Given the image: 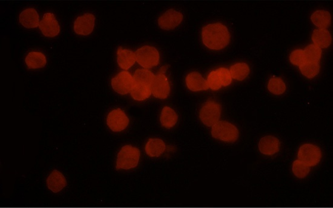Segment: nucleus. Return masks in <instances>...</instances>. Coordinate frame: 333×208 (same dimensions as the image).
Wrapping results in <instances>:
<instances>
[{"label":"nucleus","mask_w":333,"mask_h":208,"mask_svg":"<svg viewBox=\"0 0 333 208\" xmlns=\"http://www.w3.org/2000/svg\"><path fill=\"white\" fill-rule=\"evenodd\" d=\"M136 61L146 69L158 66L160 56L158 50L152 46H144L135 52Z\"/></svg>","instance_id":"nucleus-4"},{"label":"nucleus","mask_w":333,"mask_h":208,"mask_svg":"<svg viewBox=\"0 0 333 208\" xmlns=\"http://www.w3.org/2000/svg\"><path fill=\"white\" fill-rule=\"evenodd\" d=\"M298 160L308 167H314L319 164L322 158V152L317 146L311 144L302 145L298 153Z\"/></svg>","instance_id":"nucleus-7"},{"label":"nucleus","mask_w":333,"mask_h":208,"mask_svg":"<svg viewBox=\"0 0 333 208\" xmlns=\"http://www.w3.org/2000/svg\"><path fill=\"white\" fill-rule=\"evenodd\" d=\"M133 77L135 84L150 86L155 79V75L152 71L147 69H138L135 71Z\"/></svg>","instance_id":"nucleus-25"},{"label":"nucleus","mask_w":333,"mask_h":208,"mask_svg":"<svg viewBox=\"0 0 333 208\" xmlns=\"http://www.w3.org/2000/svg\"><path fill=\"white\" fill-rule=\"evenodd\" d=\"M131 94L135 100L143 101L150 97L152 95V91H151L150 86L135 83Z\"/></svg>","instance_id":"nucleus-24"},{"label":"nucleus","mask_w":333,"mask_h":208,"mask_svg":"<svg viewBox=\"0 0 333 208\" xmlns=\"http://www.w3.org/2000/svg\"><path fill=\"white\" fill-rule=\"evenodd\" d=\"M111 83L114 91L122 95L131 93L135 85L134 77L127 71L116 74Z\"/></svg>","instance_id":"nucleus-8"},{"label":"nucleus","mask_w":333,"mask_h":208,"mask_svg":"<svg viewBox=\"0 0 333 208\" xmlns=\"http://www.w3.org/2000/svg\"><path fill=\"white\" fill-rule=\"evenodd\" d=\"M212 135L215 139L226 142H236L239 133L236 126L227 121H219L212 127Z\"/></svg>","instance_id":"nucleus-3"},{"label":"nucleus","mask_w":333,"mask_h":208,"mask_svg":"<svg viewBox=\"0 0 333 208\" xmlns=\"http://www.w3.org/2000/svg\"><path fill=\"white\" fill-rule=\"evenodd\" d=\"M207 82L209 88H211L212 91H218L223 86L217 71H212L209 73Z\"/></svg>","instance_id":"nucleus-30"},{"label":"nucleus","mask_w":333,"mask_h":208,"mask_svg":"<svg viewBox=\"0 0 333 208\" xmlns=\"http://www.w3.org/2000/svg\"><path fill=\"white\" fill-rule=\"evenodd\" d=\"M258 147L261 153L267 156H273L279 151L280 143L278 139L273 136H265L261 139Z\"/></svg>","instance_id":"nucleus-13"},{"label":"nucleus","mask_w":333,"mask_h":208,"mask_svg":"<svg viewBox=\"0 0 333 208\" xmlns=\"http://www.w3.org/2000/svg\"><path fill=\"white\" fill-rule=\"evenodd\" d=\"M186 82L187 88L192 92L206 91L209 89L207 80L198 71H193L188 74Z\"/></svg>","instance_id":"nucleus-14"},{"label":"nucleus","mask_w":333,"mask_h":208,"mask_svg":"<svg viewBox=\"0 0 333 208\" xmlns=\"http://www.w3.org/2000/svg\"><path fill=\"white\" fill-rule=\"evenodd\" d=\"M140 158V151L131 145L121 148L116 160V169L130 170L138 165Z\"/></svg>","instance_id":"nucleus-2"},{"label":"nucleus","mask_w":333,"mask_h":208,"mask_svg":"<svg viewBox=\"0 0 333 208\" xmlns=\"http://www.w3.org/2000/svg\"><path fill=\"white\" fill-rule=\"evenodd\" d=\"M221 114V105L214 101L209 100L206 101L200 108L199 118L205 126L213 127L219 122Z\"/></svg>","instance_id":"nucleus-5"},{"label":"nucleus","mask_w":333,"mask_h":208,"mask_svg":"<svg viewBox=\"0 0 333 208\" xmlns=\"http://www.w3.org/2000/svg\"><path fill=\"white\" fill-rule=\"evenodd\" d=\"M19 19L20 23L28 29L39 26L40 23L38 12L33 8L26 9L21 12Z\"/></svg>","instance_id":"nucleus-16"},{"label":"nucleus","mask_w":333,"mask_h":208,"mask_svg":"<svg viewBox=\"0 0 333 208\" xmlns=\"http://www.w3.org/2000/svg\"><path fill=\"white\" fill-rule=\"evenodd\" d=\"M293 173L298 178L304 179L310 173V167L300 160H295L292 166Z\"/></svg>","instance_id":"nucleus-29"},{"label":"nucleus","mask_w":333,"mask_h":208,"mask_svg":"<svg viewBox=\"0 0 333 208\" xmlns=\"http://www.w3.org/2000/svg\"><path fill=\"white\" fill-rule=\"evenodd\" d=\"M107 126L114 132L123 131L129 123V117L120 108L110 111L107 118Z\"/></svg>","instance_id":"nucleus-9"},{"label":"nucleus","mask_w":333,"mask_h":208,"mask_svg":"<svg viewBox=\"0 0 333 208\" xmlns=\"http://www.w3.org/2000/svg\"><path fill=\"white\" fill-rule=\"evenodd\" d=\"M95 23L94 15L90 13L85 14L76 18L74 22V31L79 35H89L93 32Z\"/></svg>","instance_id":"nucleus-10"},{"label":"nucleus","mask_w":333,"mask_h":208,"mask_svg":"<svg viewBox=\"0 0 333 208\" xmlns=\"http://www.w3.org/2000/svg\"><path fill=\"white\" fill-rule=\"evenodd\" d=\"M311 38H312L314 45L319 47L320 49L328 48L332 41L331 33L328 30L325 29L314 30Z\"/></svg>","instance_id":"nucleus-17"},{"label":"nucleus","mask_w":333,"mask_h":208,"mask_svg":"<svg viewBox=\"0 0 333 208\" xmlns=\"http://www.w3.org/2000/svg\"><path fill=\"white\" fill-rule=\"evenodd\" d=\"M216 71H217L218 76L220 77L222 86L227 87L232 83V77L229 69L227 68L221 67Z\"/></svg>","instance_id":"nucleus-32"},{"label":"nucleus","mask_w":333,"mask_h":208,"mask_svg":"<svg viewBox=\"0 0 333 208\" xmlns=\"http://www.w3.org/2000/svg\"><path fill=\"white\" fill-rule=\"evenodd\" d=\"M268 89L274 95H282L285 92L286 85L280 77H273L268 81Z\"/></svg>","instance_id":"nucleus-28"},{"label":"nucleus","mask_w":333,"mask_h":208,"mask_svg":"<svg viewBox=\"0 0 333 208\" xmlns=\"http://www.w3.org/2000/svg\"><path fill=\"white\" fill-rule=\"evenodd\" d=\"M304 52L306 61L319 63L322 57V49L314 45H308Z\"/></svg>","instance_id":"nucleus-27"},{"label":"nucleus","mask_w":333,"mask_h":208,"mask_svg":"<svg viewBox=\"0 0 333 208\" xmlns=\"http://www.w3.org/2000/svg\"><path fill=\"white\" fill-rule=\"evenodd\" d=\"M289 60L293 64L300 66L303 64L306 59H305L304 50L297 49L292 52L289 56Z\"/></svg>","instance_id":"nucleus-31"},{"label":"nucleus","mask_w":333,"mask_h":208,"mask_svg":"<svg viewBox=\"0 0 333 208\" xmlns=\"http://www.w3.org/2000/svg\"><path fill=\"white\" fill-rule=\"evenodd\" d=\"M178 119V114L172 108L165 107L163 108L160 121L165 128L169 129L174 127L177 124Z\"/></svg>","instance_id":"nucleus-22"},{"label":"nucleus","mask_w":333,"mask_h":208,"mask_svg":"<svg viewBox=\"0 0 333 208\" xmlns=\"http://www.w3.org/2000/svg\"><path fill=\"white\" fill-rule=\"evenodd\" d=\"M202 39L206 48L220 51L229 45L230 34L228 28L223 24L212 23L202 28Z\"/></svg>","instance_id":"nucleus-1"},{"label":"nucleus","mask_w":333,"mask_h":208,"mask_svg":"<svg viewBox=\"0 0 333 208\" xmlns=\"http://www.w3.org/2000/svg\"><path fill=\"white\" fill-rule=\"evenodd\" d=\"M300 69L302 74L308 78L311 79L319 74L320 65L319 63L305 61L303 64L300 66Z\"/></svg>","instance_id":"nucleus-26"},{"label":"nucleus","mask_w":333,"mask_h":208,"mask_svg":"<svg viewBox=\"0 0 333 208\" xmlns=\"http://www.w3.org/2000/svg\"><path fill=\"white\" fill-rule=\"evenodd\" d=\"M48 188L54 192H59L65 187L67 182L63 174L54 170L49 176L47 180Z\"/></svg>","instance_id":"nucleus-18"},{"label":"nucleus","mask_w":333,"mask_h":208,"mask_svg":"<svg viewBox=\"0 0 333 208\" xmlns=\"http://www.w3.org/2000/svg\"><path fill=\"white\" fill-rule=\"evenodd\" d=\"M169 66H163L160 69L158 74L155 75V79L150 86L151 91L156 98L164 99L168 97L171 92L168 77L164 75V73L168 69Z\"/></svg>","instance_id":"nucleus-6"},{"label":"nucleus","mask_w":333,"mask_h":208,"mask_svg":"<svg viewBox=\"0 0 333 208\" xmlns=\"http://www.w3.org/2000/svg\"><path fill=\"white\" fill-rule=\"evenodd\" d=\"M311 20L319 29H326L331 24V16L328 11L318 10L311 15Z\"/></svg>","instance_id":"nucleus-21"},{"label":"nucleus","mask_w":333,"mask_h":208,"mask_svg":"<svg viewBox=\"0 0 333 208\" xmlns=\"http://www.w3.org/2000/svg\"><path fill=\"white\" fill-rule=\"evenodd\" d=\"M183 20V15L181 12L169 9L159 17L158 24L162 29L170 30L178 26Z\"/></svg>","instance_id":"nucleus-11"},{"label":"nucleus","mask_w":333,"mask_h":208,"mask_svg":"<svg viewBox=\"0 0 333 208\" xmlns=\"http://www.w3.org/2000/svg\"><path fill=\"white\" fill-rule=\"evenodd\" d=\"M165 148V143L161 139H150L146 144L145 150L150 157H158L164 153Z\"/></svg>","instance_id":"nucleus-19"},{"label":"nucleus","mask_w":333,"mask_h":208,"mask_svg":"<svg viewBox=\"0 0 333 208\" xmlns=\"http://www.w3.org/2000/svg\"><path fill=\"white\" fill-rule=\"evenodd\" d=\"M39 29L46 36L54 37L59 34L60 26L55 15L52 13H46L40 21Z\"/></svg>","instance_id":"nucleus-12"},{"label":"nucleus","mask_w":333,"mask_h":208,"mask_svg":"<svg viewBox=\"0 0 333 208\" xmlns=\"http://www.w3.org/2000/svg\"><path fill=\"white\" fill-rule=\"evenodd\" d=\"M249 67L247 64L238 63L231 66L230 72L232 78L240 80H244L249 74Z\"/></svg>","instance_id":"nucleus-23"},{"label":"nucleus","mask_w":333,"mask_h":208,"mask_svg":"<svg viewBox=\"0 0 333 208\" xmlns=\"http://www.w3.org/2000/svg\"><path fill=\"white\" fill-rule=\"evenodd\" d=\"M25 62L29 69H36L44 67L47 63V60L43 53L31 52L27 55Z\"/></svg>","instance_id":"nucleus-20"},{"label":"nucleus","mask_w":333,"mask_h":208,"mask_svg":"<svg viewBox=\"0 0 333 208\" xmlns=\"http://www.w3.org/2000/svg\"><path fill=\"white\" fill-rule=\"evenodd\" d=\"M135 62L136 57L133 51L119 47L117 52V63L122 69L129 70L134 66Z\"/></svg>","instance_id":"nucleus-15"}]
</instances>
